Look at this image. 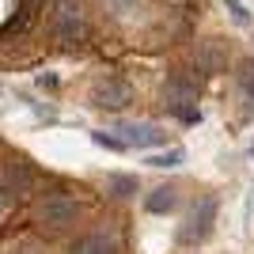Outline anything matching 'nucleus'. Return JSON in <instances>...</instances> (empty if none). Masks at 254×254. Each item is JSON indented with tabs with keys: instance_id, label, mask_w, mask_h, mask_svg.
<instances>
[{
	"instance_id": "412c9836",
	"label": "nucleus",
	"mask_w": 254,
	"mask_h": 254,
	"mask_svg": "<svg viewBox=\"0 0 254 254\" xmlns=\"http://www.w3.org/2000/svg\"><path fill=\"white\" fill-rule=\"evenodd\" d=\"M247 212H254V193H251V201H247Z\"/></svg>"
},
{
	"instance_id": "4468645a",
	"label": "nucleus",
	"mask_w": 254,
	"mask_h": 254,
	"mask_svg": "<svg viewBox=\"0 0 254 254\" xmlns=\"http://www.w3.org/2000/svg\"><path fill=\"white\" fill-rule=\"evenodd\" d=\"M235 87H239L247 99H254V57H243V61H239V68H235Z\"/></svg>"
},
{
	"instance_id": "f03ea898",
	"label": "nucleus",
	"mask_w": 254,
	"mask_h": 254,
	"mask_svg": "<svg viewBox=\"0 0 254 254\" xmlns=\"http://www.w3.org/2000/svg\"><path fill=\"white\" fill-rule=\"evenodd\" d=\"M53 38L61 46H80L87 38V15L80 0H57L53 4Z\"/></svg>"
},
{
	"instance_id": "2eb2a0df",
	"label": "nucleus",
	"mask_w": 254,
	"mask_h": 254,
	"mask_svg": "<svg viewBox=\"0 0 254 254\" xmlns=\"http://www.w3.org/2000/svg\"><path fill=\"white\" fill-rule=\"evenodd\" d=\"M182 159H186V152H182V148H167V152H152V156H148V167H179Z\"/></svg>"
},
{
	"instance_id": "20e7f679",
	"label": "nucleus",
	"mask_w": 254,
	"mask_h": 254,
	"mask_svg": "<svg viewBox=\"0 0 254 254\" xmlns=\"http://www.w3.org/2000/svg\"><path fill=\"white\" fill-rule=\"evenodd\" d=\"M91 103H95L99 110L118 114V110H126V106L133 103V84L122 80V76H103V80L91 87Z\"/></svg>"
},
{
	"instance_id": "0eeeda50",
	"label": "nucleus",
	"mask_w": 254,
	"mask_h": 254,
	"mask_svg": "<svg viewBox=\"0 0 254 254\" xmlns=\"http://www.w3.org/2000/svg\"><path fill=\"white\" fill-rule=\"evenodd\" d=\"M193 64H197L201 72H224V68H228V46H224L220 38H205V42L197 46Z\"/></svg>"
},
{
	"instance_id": "dca6fc26",
	"label": "nucleus",
	"mask_w": 254,
	"mask_h": 254,
	"mask_svg": "<svg viewBox=\"0 0 254 254\" xmlns=\"http://www.w3.org/2000/svg\"><path fill=\"white\" fill-rule=\"evenodd\" d=\"M167 110L179 118V122H186V126H197V122H201V110H197V103H175V106H167Z\"/></svg>"
},
{
	"instance_id": "39448f33",
	"label": "nucleus",
	"mask_w": 254,
	"mask_h": 254,
	"mask_svg": "<svg viewBox=\"0 0 254 254\" xmlns=\"http://www.w3.org/2000/svg\"><path fill=\"white\" fill-rule=\"evenodd\" d=\"M114 133L129 148H156V144L167 140V133L159 126H152V122H122V126H114Z\"/></svg>"
},
{
	"instance_id": "ddd939ff",
	"label": "nucleus",
	"mask_w": 254,
	"mask_h": 254,
	"mask_svg": "<svg viewBox=\"0 0 254 254\" xmlns=\"http://www.w3.org/2000/svg\"><path fill=\"white\" fill-rule=\"evenodd\" d=\"M106 190L114 197H133L140 186H137V175H106Z\"/></svg>"
},
{
	"instance_id": "423d86ee",
	"label": "nucleus",
	"mask_w": 254,
	"mask_h": 254,
	"mask_svg": "<svg viewBox=\"0 0 254 254\" xmlns=\"http://www.w3.org/2000/svg\"><path fill=\"white\" fill-rule=\"evenodd\" d=\"M38 11H42V0H19L15 15H8V19L0 23V42H8V38H23V34L34 27Z\"/></svg>"
},
{
	"instance_id": "f8f14e48",
	"label": "nucleus",
	"mask_w": 254,
	"mask_h": 254,
	"mask_svg": "<svg viewBox=\"0 0 254 254\" xmlns=\"http://www.w3.org/2000/svg\"><path fill=\"white\" fill-rule=\"evenodd\" d=\"M103 8H106V15H114V19H137L140 15V0H103Z\"/></svg>"
},
{
	"instance_id": "aec40b11",
	"label": "nucleus",
	"mask_w": 254,
	"mask_h": 254,
	"mask_svg": "<svg viewBox=\"0 0 254 254\" xmlns=\"http://www.w3.org/2000/svg\"><path fill=\"white\" fill-rule=\"evenodd\" d=\"M38 87H46V91H53V87H57V76H50V72H46V76H38Z\"/></svg>"
},
{
	"instance_id": "4be33fe9",
	"label": "nucleus",
	"mask_w": 254,
	"mask_h": 254,
	"mask_svg": "<svg viewBox=\"0 0 254 254\" xmlns=\"http://www.w3.org/2000/svg\"><path fill=\"white\" fill-rule=\"evenodd\" d=\"M251 156H254V144H251Z\"/></svg>"
},
{
	"instance_id": "6ab92c4d",
	"label": "nucleus",
	"mask_w": 254,
	"mask_h": 254,
	"mask_svg": "<svg viewBox=\"0 0 254 254\" xmlns=\"http://www.w3.org/2000/svg\"><path fill=\"white\" fill-rule=\"evenodd\" d=\"M8 209H11V193L4 190V186H0V216H4V212H8Z\"/></svg>"
},
{
	"instance_id": "f3484780",
	"label": "nucleus",
	"mask_w": 254,
	"mask_h": 254,
	"mask_svg": "<svg viewBox=\"0 0 254 254\" xmlns=\"http://www.w3.org/2000/svg\"><path fill=\"white\" fill-rule=\"evenodd\" d=\"M224 8H228V15L235 19V27H251V23H254V15L247 11L243 0H224Z\"/></svg>"
},
{
	"instance_id": "7ed1b4c3",
	"label": "nucleus",
	"mask_w": 254,
	"mask_h": 254,
	"mask_svg": "<svg viewBox=\"0 0 254 254\" xmlns=\"http://www.w3.org/2000/svg\"><path fill=\"white\" fill-rule=\"evenodd\" d=\"M216 197L212 193H205L201 201L190 209V216H186V224L179 228V243L182 247H193V243H205L209 239V232H212V224H216Z\"/></svg>"
},
{
	"instance_id": "9b49d317",
	"label": "nucleus",
	"mask_w": 254,
	"mask_h": 254,
	"mask_svg": "<svg viewBox=\"0 0 254 254\" xmlns=\"http://www.w3.org/2000/svg\"><path fill=\"white\" fill-rule=\"evenodd\" d=\"M175 205H179V190L175 186H156V190L144 193V212H152V216H163Z\"/></svg>"
},
{
	"instance_id": "6e6552de",
	"label": "nucleus",
	"mask_w": 254,
	"mask_h": 254,
	"mask_svg": "<svg viewBox=\"0 0 254 254\" xmlns=\"http://www.w3.org/2000/svg\"><path fill=\"white\" fill-rule=\"evenodd\" d=\"M68 254H118V235L87 232V235H80V239L68 247Z\"/></svg>"
},
{
	"instance_id": "1a4fd4ad",
	"label": "nucleus",
	"mask_w": 254,
	"mask_h": 254,
	"mask_svg": "<svg viewBox=\"0 0 254 254\" xmlns=\"http://www.w3.org/2000/svg\"><path fill=\"white\" fill-rule=\"evenodd\" d=\"M0 186L8 193H27L34 186V175H31V167H27L23 159H15V163H8V167L0 171Z\"/></svg>"
},
{
	"instance_id": "9d476101",
	"label": "nucleus",
	"mask_w": 254,
	"mask_h": 254,
	"mask_svg": "<svg viewBox=\"0 0 254 254\" xmlns=\"http://www.w3.org/2000/svg\"><path fill=\"white\" fill-rule=\"evenodd\" d=\"M163 99H167V106H175V103H197V80L171 76L167 84H163Z\"/></svg>"
},
{
	"instance_id": "f257e3e1",
	"label": "nucleus",
	"mask_w": 254,
	"mask_h": 254,
	"mask_svg": "<svg viewBox=\"0 0 254 254\" xmlns=\"http://www.w3.org/2000/svg\"><path fill=\"white\" fill-rule=\"evenodd\" d=\"M76 220H80V201L72 193H46L34 205V224L42 232H68Z\"/></svg>"
},
{
	"instance_id": "a211bd4d",
	"label": "nucleus",
	"mask_w": 254,
	"mask_h": 254,
	"mask_svg": "<svg viewBox=\"0 0 254 254\" xmlns=\"http://www.w3.org/2000/svg\"><path fill=\"white\" fill-rule=\"evenodd\" d=\"M91 140H95L99 148H110V152H126V148H129L118 133H103V129H95V133H91Z\"/></svg>"
}]
</instances>
